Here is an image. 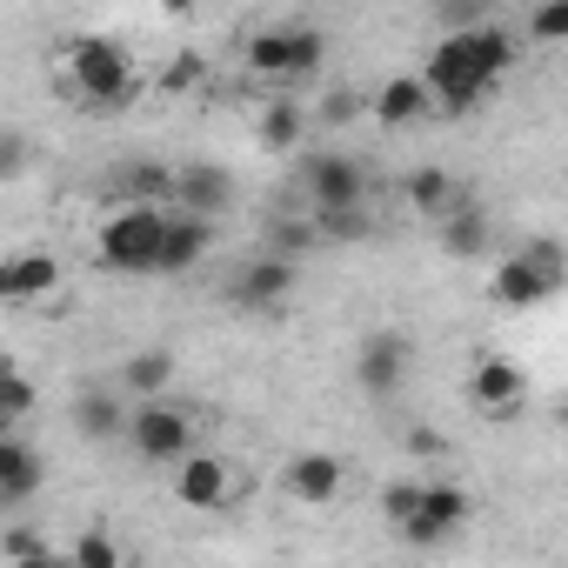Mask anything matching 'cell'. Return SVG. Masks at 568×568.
I'll return each mask as SVG.
<instances>
[{
	"label": "cell",
	"instance_id": "44dd1931",
	"mask_svg": "<svg viewBox=\"0 0 568 568\" xmlns=\"http://www.w3.org/2000/svg\"><path fill=\"white\" fill-rule=\"evenodd\" d=\"M302 134H308V114H302V101H288V94H281V101H267V108H261V128H254V141H261L267 154H288Z\"/></svg>",
	"mask_w": 568,
	"mask_h": 568
},
{
	"label": "cell",
	"instance_id": "9a60e30c",
	"mask_svg": "<svg viewBox=\"0 0 568 568\" xmlns=\"http://www.w3.org/2000/svg\"><path fill=\"white\" fill-rule=\"evenodd\" d=\"M368 114L388 128V134H402V128H415V121H428L435 114V101H428V88H422V74H395V81H382L375 88V101H368Z\"/></svg>",
	"mask_w": 568,
	"mask_h": 568
},
{
	"label": "cell",
	"instance_id": "9c48e42d",
	"mask_svg": "<svg viewBox=\"0 0 568 568\" xmlns=\"http://www.w3.org/2000/svg\"><path fill=\"white\" fill-rule=\"evenodd\" d=\"M295 295V261L288 254H247L241 267H234V281H227V302L234 308H247V315H274L281 302Z\"/></svg>",
	"mask_w": 568,
	"mask_h": 568
},
{
	"label": "cell",
	"instance_id": "e575fe53",
	"mask_svg": "<svg viewBox=\"0 0 568 568\" xmlns=\"http://www.w3.org/2000/svg\"><path fill=\"white\" fill-rule=\"evenodd\" d=\"M8 382H14V375H8ZM8 382H0V428H14V422H21V408L8 402Z\"/></svg>",
	"mask_w": 568,
	"mask_h": 568
},
{
	"label": "cell",
	"instance_id": "8fae6325",
	"mask_svg": "<svg viewBox=\"0 0 568 568\" xmlns=\"http://www.w3.org/2000/svg\"><path fill=\"white\" fill-rule=\"evenodd\" d=\"M468 515H475V495H468L462 481H422V508H415V515L402 521V535L428 548V541L455 535V528H462Z\"/></svg>",
	"mask_w": 568,
	"mask_h": 568
},
{
	"label": "cell",
	"instance_id": "83f0119b",
	"mask_svg": "<svg viewBox=\"0 0 568 568\" xmlns=\"http://www.w3.org/2000/svg\"><path fill=\"white\" fill-rule=\"evenodd\" d=\"M0 555H14V561H54V541L34 535V528H8V535H0Z\"/></svg>",
	"mask_w": 568,
	"mask_h": 568
},
{
	"label": "cell",
	"instance_id": "d590c367",
	"mask_svg": "<svg viewBox=\"0 0 568 568\" xmlns=\"http://www.w3.org/2000/svg\"><path fill=\"white\" fill-rule=\"evenodd\" d=\"M161 8H168V14H194V8H201V0H161Z\"/></svg>",
	"mask_w": 568,
	"mask_h": 568
},
{
	"label": "cell",
	"instance_id": "d4e9b609",
	"mask_svg": "<svg viewBox=\"0 0 568 568\" xmlns=\"http://www.w3.org/2000/svg\"><path fill=\"white\" fill-rule=\"evenodd\" d=\"M315 214V234L322 241H362L368 234V201L362 207H308Z\"/></svg>",
	"mask_w": 568,
	"mask_h": 568
},
{
	"label": "cell",
	"instance_id": "f1b7e54d",
	"mask_svg": "<svg viewBox=\"0 0 568 568\" xmlns=\"http://www.w3.org/2000/svg\"><path fill=\"white\" fill-rule=\"evenodd\" d=\"M415 508H422V481H388V488H382V515H388V528H402Z\"/></svg>",
	"mask_w": 568,
	"mask_h": 568
},
{
	"label": "cell",
	"instance_id": "ffe728a7",
	"mask_svg": "<svg viewBox=\"0 0 568 568\" xmlns=\"http://www.w3.org/2000/svg\"><path fill=\"white\" fill-rule=\"evenodd\" d=\"M402 194H408V207H422V214H448L468 187H462L448 168H408V174H402Z\"/></svg>",
	"mask_w": 568,
	"mask_h": 568
},
{
	"label": "cell",
	"instance_id": "d6986e66",
	"mask_svg": "<svg viewBox=\"0 0 568 568\" xmlns=\"http://www.w3.org/2000/svg\"><path fill=\"white\" fill-rule=\"evenodd\" d=\"M8 267H14V308L61 288V261H54L48 247H21V254H8Z\"/></svg>",
	"mask_w": 568,
	"mask_h": 568
},
{
	"label": "cell",
	"instance_id": "30bf717a",
	"mask_svg": "<svg viewBox=\"0 0 568 568\" xmlns=\"http://www.w3.org/2000/svg\"><path fill=\"white\" fill-rule=\"evenodd\" d=\"M468 402H475L488 422L521 415V402H528V375H521V362H508V355H481V362L468 368Z\"/></svg>",
	"mask_w": 568,
	"mask_h": 568
},
{
	"label": "cell",
	"instance_id": "f546056e",
	"mask_svg": "<svg viewBox=\"0 0 568 568\" xmlns=\"http://www.w3.org/2000/svg\"><path fill=\"white\" fill-rule=\"evenodd\" d=\"M68 555H74L81 568H114V561H121V541H108V535L94 528V535H81V541H74Z\"/></svg>",
	"mask_w": 568,
	"mask_h": 568
},
{
	"label": "cell",
	"instance_id": "ac0fdd59",
	"mask_svg": "<svg viewBox=\"0 0 568 568\" xmlns=\"http://www.w3.org/2000/svg\"><path fill=\"white\" fill-rule=\"evenodd\" d=\"M442 247H448L455 261H468V254H481V247H488V214H481V201H475V194H462V201L442 214Z\"/></svg>",
	"mask_w": 568,
	"mask_h": 568
},
{
	"label": "cell",
	"instance_id": "484cf974",
	"mask_svg": "<svg viewBox=\"0 0 568 568\" xmlns=\"http://www.w3.org/2000/svg\"><path fill=\"white\" fill-rule=\"evenodd\" d=\"M528 41H541V48L568 41V0H541V8L528 14Z\"/></svg>",
	"mask_w": 568,
	"mask_h": 568
},
{
	"label": "cell",
	"instance_id": "7a4b0ae2",
	"mask_svg": "<svg viewBox=\"0 0 568 568\" xmlns=\"http://www.w3.org/2000/svg\"><path fill=\"white\" fill-rule=\"evenodd\" d=\"M68 81H74V94H88L94 108H128V101L141 94V74H134L128 48H121L114 34H81V41L68 48Z\"/></svg>",
	"mask_w": 568,
	"mask_h": 568
},
{
	"label": "cell",
	"instance_id": "3957f363",
	"mask_svg": "<svg viewBox=\"0 0 568 568\" xmlns=\"http://www.w3.org/2000/svg\"><path fill=\"white\" fill-rule=\"evenodd\" d=\"M161 221H168V207H161V201H121V207L101 221V234H94L101 267H114V274H154Z\"/></svg>",
	"mask_w": 568,
	"mask_h": 568
},
{
	"label": "cell",
	"instance_id": "2e32d148",
	"mask_svg": "<svg viewBox=\"0 0 568 568\" xmlns=\"http://www.w3.org/2000/svg\"><path fill=\"white\" fill-rule=\"evenodd\" d=\"M48 481V468H41V455L28 448V442H14L8 428H0V508H21V501H34V488Z\"/></svg>",
	"mask_w": 568,
	"mask_h": 568
},
{
	"label": "cell",
	"instance_id": "8992f818",
	"mask_svg": "<svg viewBox=\"0 0 568 568\" xmlns=\"http://www.w3.org/2000/svg\"><path fill=\"white\" fill-rule=\"evenodd\" d=\"M561 288V247L555 241H528L495 267V302L501 308H541Z\"/></svg>",
	"mask_w": 568,
	"mask_h": 568
},
{
	"label": "cell",
	"instance_id": "d6a6232c",
	"mask_svg": "<svg viewBox=\"0 0 568 568\" xmlns=\"http://www.w3.org/2000/svg\"><path fill=\"white\" fill-rule=\"evenodd\" d=\"M362 108H368L362 94H328V101H322V121H328V128H348V121H362Z\"/></svg>",
	"mask_w": 568,
	"mask_h": 568
},
{
	"label": "cell",
	"instance_id": "cb8c5ba5",
	"mask_svg": "<svg viewBox=\"0 0 568 568\" xmlns=\"http://www.w3.org/2000/svg\"><path fill=\"white\" fill-rule=\"evenodd\" d=\"M322 234H315V214H302V207H288V214H274L267 221V254H302V247H315Z\"/></svg>",
	"mask_w": 568,
	"mask_h": 568
},
{
	"label": "cell",
	"instance_id": "6da1fadb",
	"mask_svg": "<svg viewBox=\"0 0 568 568\" xmlns=\"http://www.w3.org/2000/svg\"><path fill=\"white\" fill-rule=\"evenodd\" d=\"M521 61V41L515 28L501 21H475V28H442V41L428 48V68H422V88L442 114H468L495 94V81Z\"/></svg>",
	"mask_w": 568,
	"mask_h": 568
},
{
	"label": "cell",
	"instance_id": "4316f807",
	"mask_svg": "<svg viewBox=\"0 0 568 568\" xmlns=\"http://www.w3.org/2000/svg\"><path fill=\"white\" fill-rule=\"evenodd\" d=\"M28 168H34V141H28V134H14V128H0V187L21 181Z\"/></svg>",
	"mask_w": 568,
	"mask_h": 568
},
{
	"label": "cell",
	"instance_id": "4dcf8cb0",
	"mask_svg": "<svg viewBox=\"0 0 568 568\" xmlns=\"http://www.w3.org/2000/svg\"><path fill=\"white\" fill-rule=\"evenodd\" d=\"M194 81H201V54H174L168 74H161V94H187Z\"/></svg>",
	"mask_w": 568,
	"mask_h": 568
},
{
	"label": "cell",
	"instance_id": "5b68a950",
	"mask_svg": "<svg viewBox=\"0 0 568 568\" xmlns=\"http://www.w3.org/2000/svg\"><path fill=\"white\" fill-rule=\"evenodd\" d=\"M328 61L322 28H261L247 34V74L254 81H315Z\"/></svg>",
	"mask_w": 568,
	"mask_h": 568
},
{
	"label": "cell",
	"instance_id": "4fadbf2b",
	"mask_svg": "<svg viewBox=\"0 0 568 568\" xmlns=\"http://www.w3.org/2000/svg\"><path fill=\"white\" fill-rule=\"evenodd\" d=\"M207 247H214V214L181 207V214H168V221H161V254H154V274H187Z\"/></svg>",
	"mask_w": 568,
	"mask_h": 568
},
{
	"label": "cell",
	"instance_id": "52a82bcc",
	"mask_svg": "<svg viewBox=\"0 0 568 568\" xmlns=\"http://www.w3.org/2000/svg\"><path fill=\"white\" fill-rule=\"evenodd\" d=\"M368 201V168L342 148H322L302 161V207H362Z\"/></svg>",
	"mask_w": 568,
	"mask_h": 568
},
{
	"label": "cell",
	"instance_id": "ba28073f",
	"mask_svg": "<svg viewBox=\"0 0 568 568\" xmlns=\"http://www.w3.org/2000/svg\"><path fill=\"white\" fill-rule=\"evenodd\" d=\"M408 368H415V342H408L402 328L362 335V348H355V382H362V395H375V402L402 395V388H408Z\"/></svg>",
	"mask_w": 568,
	"mask_h": 568
},
{
	"label": "cell",
	"instance_id": "7402d4cb",
	"mask_svg": "<svg viewBox=\"0 0 568 568\" xmlns=\"http://www.w3.org/2000/svg\"><path fill=\"white\" fill-rule=\"evenodd\" d=\"M121 422H128V402H121V395H108V388H88V395L74 402V428H81L88 442H114V435H121Z\"/></svg>",
	"mask_w": 568,
	"mask_h": 568
},
{
	"label": "cell",
	"instance_id": "5bb4252c",
	"mask_svg": "<svg viewBox=\"0 0 568 568\" xmlns=\"http://www.w3.org/2000/svg\"><path fill=\"white\" fill-rule=\"evenodd\" d=\"M288 495L295 501H308V508H322V501H335L342 495V481H348V468H342V455H328V448H308V455H295L288 462Z\"/></svg>",
	"mask_w": 568,
	"mask_h": 568
},
{
	"label": "cell",
	"instance_id": "1f68e13d",
	"mask_svg": "<svg viewBox=\"0 0 568 568\" xmlns=\"http://www.w3.org/2000/svg\"><path fill=\"white\" fill-rule=\"evenodd\" d=\"M488 21V0H442V28H475Z\"/></svg>",
	"mask_w": 568,
	"mask_h": 568
},
{
	"label": "cell",
	"instance_id": "603a6c76",
	"mask_svg": "<svg viewBox=\"0 0 568 568\" xmlns=\"http://www.w3.org/2000/svg\"><path fill=\"white\" fill-rule=\"evenodd\" d=\"M168 382H174V355L168 348H141L128 368H121V388L141 402V395H168Z\"/></svg>",
	"mask_w": 568,
	"mask_h": 568
},
{
	"label": "cell",
	"instance_id": "e0dca14e",
	"mask_svg": "<svg viewBox=\"0 0 568 568\" xmlns=\"http://www.w3.org/2000/svg\"><path fill=\"white\" fill-rule=\"evenodd\" d=\"M227 194H234V174H227V168H207V161H201V168H181V174H174V201L194 207V214H221Z\"/></svg>",
	"mask_w": 568,
	"mask_h": 568
},
{
	"label": "cell",
	"instance_id": "7c38bea8",
	"mask_svg": "<svg viewBox=\"0 0 568 568\" xmlns=\"http://www.w3.org/2000/svg\"><path fill=\"white\" fill-rule=\"evenodd\" d=\"M174 495H181L194 515H214V508H227V495H234V475H227V462H221V455H201V448H187V455L174 462Z\"/></svg>",
	"mask_w": 568,
	"mask_h": 568
},
{
	"label": "cell",
	"instance_id": "8d00e7d4",
	"mask_svg": "<svg viewBox=\"0 0 568 568\" xmlns=\"http://www.w3.org/2000/svg\"><path fill=\"white\" fill-rule=\"evenodd\" d=\"M8 375H14V362H8V355H0V382H8Z\"/></svg>",
	"mask_w": 568,
	"mask_h": 568
},
{
	"label": "cell",
	"instance_id": "277c9868",
	"mask_svg": "<svg viewBox=\"0 0 568 568\" xmlns=\"http://www.w3.org/2000/svg\"><path fill=\"white\" fill-rule=\"evenodd\" d=\"M121 435H128V448H134L141 462L174 468V462L194 448V415H187V408H174L168 395H141V402H128Z\"/></svg>",
	"mask_w": 568,
	"mask_h": 568
},
{
	"label": "cell",
	"instance_id": "836d02e7",
	"mask_svg": "<svg viewBox=\"0 0 568 568\" xmlns=\"http://www.w3.org/2000/svg\"><path fill=\"white\" fill-rule=\"evenodd\" d=\"M0 308H14V267H8V254H0Z\"/></svg>",
	"mask_w": 568,
	"mask_h": 568
}]
</instances>
